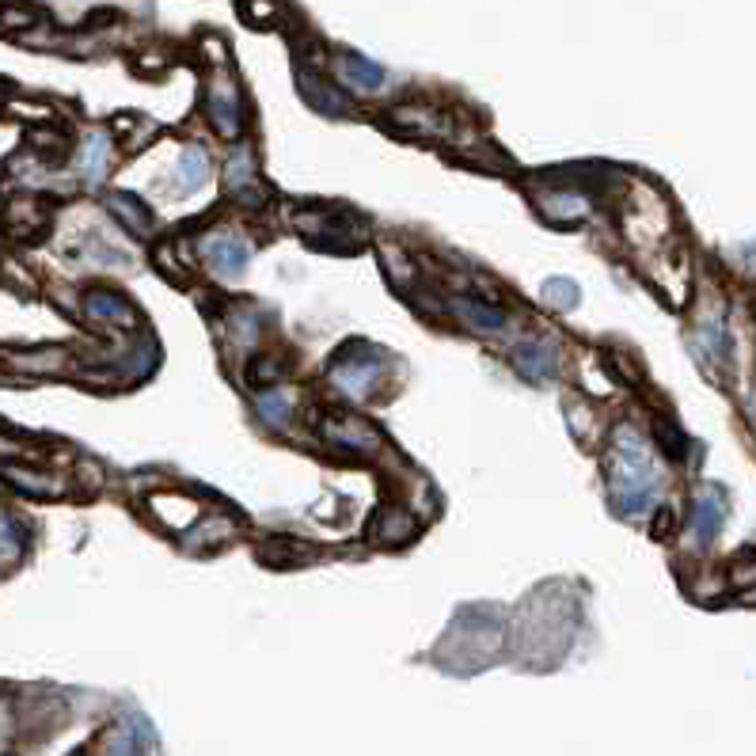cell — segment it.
Here are the masks:
<instances>
[{
  "label": "cell",
  "mask_w": 756,
  "mask_h": 756,
  "mask_svg": "<svg viewBox=\"0 0 756 756\" xmlns=\"http://www.w3.org/2000/svg\"><path fill=\"white\" fill-rule=\"evenodd\" d=\"M654 464L646 456V445L631 430L616 434V449H612V468H608V487H612V502L620 513H643L654 498Z\"/></svg>",
  "instance_id": "6da1fadb"
},
{
  "label": "cell",
  "mask_w": 756,
  "mask_h": 756,
  "mask_svg": "<svg viewBox=\"0 0 756 756\" xmlns=\"http://www.w3.org/2000/svg\"><path fill=\"white\" fill-rule=\"evenodd\" d=\"M380 373H384V361H380L377 350L354 354V346H346V350L339 354V361H335V369H331V380L339 384L346 396L361 399L377 388Z\"/></svg>",
  "instance_id": "7a4b0ae2"
},
{
  "label": "cell",
  "mask_w": 756,
  "mask_h": 756,
  "mask_svg": "<svg viewBox=\"0 0 756 756\" xmlns=\"http://www.w3.org/2000/svg\"><path fill=\"white\" fill-rule=\"evenodd\" d=\"M510 361L525 380H551L555 369H559V354H555V346H548V342H525V346L513 350Z\"/></svg>",
  "instance_id": "3957f363"
},
{
  "label": "cell",
  "mask_w": 756,
  "mask_h": 756,
  "mask_svg": "<svg viewBox=\"0 0 756 756\" xmlns=\"http://www.w3.org/2000/svg\"><path fill=\"white\" fill-rule=\"evenodd\" d=\"M722 521H726V498H722L719 487H707V491L696 498V510H692V532L700 544H711L719 536Z\"/></svg>",
  "instance_id": "277c9868"
},
{
  "label": "cell",
  "mask_w": 756,
  "mask_h": 756,
  "mask_svg": "<svg viewBox=\"0 0 756 756\" xmlns=\"http://www.w3.org/2000/svg\"><path fill=\"white\" fill-rule=\"evenodd\" d=\"M206 111H209V122L217 126V133H225V137L240 133V99H236V88H232V84L209 88Z\"/></svg>",
  "instance_id": "5b68a950"
},
{
  "label": "cell",
  "mask_w": 756,
  "mask_h": 756,
  "mask_svg": "<svg viewBox=\"0 0 756 756\" xmlns=\"http://www.w3.org/2000/svg\"><path fill=\"white\" fill-rule=\"evenodd\" d=\"M206 259L213 263V270H221V274H228V278H236V274H244V270H247L251 251H247L244 240L217 236V240H209V244H206Z\"/></svg>",
  "instance_id": "8992f818"
},
{
  "label": "cell",
  "mask_w": 756,
  "mask_h": 756,
  "mask_svg": "<svg viewBox=\"0 0 756 756\" xmlns=\"http://www.w3.org/2000/svg\"><path fill=\"white\" fill-rule=\"evenodd\" d=\"M149 506H152V513L164 521V525H171L175 532H183V529H190L194 521H198V506L190 502V498H183V494H152L149 498Z\"/></svg>",
  "instance_id": "52a82bcc"
},
{
  "label": "cell",
  "mask_w": 756,
  "mask_h": 756,
  "mask_svg": "<svg viewBox=\"0 0 756 756\" xmlns=\"http://www.w3.org/2000/svg\"><path fill=\"white\" fill-rule=\"evenodd\" d=\"M453 312L468 323V327L483 331V335H502V331H506V316H502L498 308H491V304L472 301V297H456Z\"/></svg>",
  "instance_id": "ba28073f"
},
{
  "label": "cell",
  "mask_w": 756,
  "mask_h": 756,
  "mask_svg": "<svg viewBox=\"0 0 756 756\" xmlns=\"http://www.w3.org/2000/svg\"><path fill=\"white\" fill-rule=\"evenodd\" d=\"M301 95L312 103V107H320V111H327V114L346 111V95H342L335 84H327L323 76L312 73V69H301Z\"/></svg>",
  "instance_id": "9c48e42d"
},
{
  "label": "cell",
  "mask_w": 756,
  "mask_h": 756,
  "mask_svg": "<svg viewBox=\"0 0 756 756\" xmlns=\"http://www.w3.org/2000/svg\"><path fill=\"white\" fill-rule=\"evenodd\" d=\"M84 308H88V316H95V320H111V323H122V327H133V320H137L133 304L126 301V297H118V293H92V297L84 301Z\"/></svg>",
  "instance_id": "30bf717a"
},
{
  "label": "cell",
  "mask_w": 756,
  "mask_h": 756,
  "mask_svg": "<svg viewBox=\"0 0 756 756\" xmlns=\"http://www.w3.org/2000/svg\"><path fill=\"white\" fill-rule=\"evenodd\" d=\"M0 475H4L12 487H19L23 494H35V498L61 494V483H57V479H50V475H42V472H31V468H19V464H0Z\"/></svg>",
  "instance_id": "8fae6325"
},
{
  "label": "cell",
  "mask_w": 756,
  "mask_h": 756,
  "mask_svg": "<svg viewBox=\"0 0 756 756\" xmlns=\"http://www.w3.org/2000/svg\"><path fill=\"white\" fill-rule=\"evenodd\" d=\"M225 179H228V187H232V194H240V198H247V190L255 187V156H251L247 145H240V149L228 156Z\"/></svg>",
  "instance_id": "7c38bea8"
},
{
  "label": "cell",
  "mask_w": 756,
  "mask_h": 756,
  "mask_svg": "<svg viewBox=\"0 0 756 756\" xmlns=\"http://www.w3.org/2000/svg\"><path fill=\"white\" fill-rule=\"evenodd\" d=\"M342 73H346V80H350L358 92H377L380 84H384V69L373 65V61H365L361 54L342 57Z\"/></svg>",
  "instance_id": "4fadbf2b"
},
{
  "label": "cell",
  "mask_w": 756,
  "mask_h": 756,
  "mask_svg": "<svg viewBox=\"0 0 756 756\" xmlns=\"http://www.w3.org/2000/svg\"><path fill=\"white\" fill-rule=\"evenodd\" d=\"M206 175H209V156L202 149H187L179 156V190H183V194L202 187Z\"/></svg>",
  "instance_id": "5bb4252c"
},
{
  "label": "cell",
  "mask_w": 756,
  "mask_h": 756,
  "mask_svg": "<svg viewBox=\"0 0 756 756\" xmlns=\"http://www.w3.org/2000/svg\"><path fill=\"white\" fill-rule=\"evenodd\" d=\"M107 160H111V141H107L103 133L88 137L84 149H80V171H84L88 179H99V175L107 171Z\"/></svg>",
  "instance_id": "9a60e30c"
},
{
  "label": "cell",
  "mask_w": 756,
  "mask_h": 756,
  "mask_svg": "<svg viewBox=\"0 0 756 756\" xmlns=\"http://www.w3.org/2000/svg\"><path fill=\"white\" fill-rule=\"evenodd\" d=\"M111 209L126 221V225L133 228V232H145V228L152 225V213L149 206H141L137 198H130V194H114L111 198Z\"/></svg>",
  "instance_id": "2e32d148"
},
{
  "label": "cell",
  "mask_w": 756,
  "mask_h": 756,
  "mask_svg": "<svg viewBox=\"0 0 756 756\" xmlns=\"http://www.w3.org/2000/svg\"><path fill=\"white\" fill-rule=\"evenodd\" d=\"M282 373H285V365L278 358H255L251 365H247V380L255 384V388H270V384H278L282 380Z\"/></svg>",
  "instance_id": "e0dca14e"
},
{
  "label": "cell",
  "mask_w": 756,
  "mask_h": 756,
  "mask_svg": "<svg viewBox=\"0 0 756 756\" xmlns=\"http://www.w3.org/2000/svg\"><path fill=\"white\" fill-rule=\"evenodd\" d=\"M38 23V12L27 4H4L0 8V31H27Z\"/></svg>",
  "instance_id": "ac0fdd59"
},
{
  "label": "cell",
  "mask_w": 756,
  "mask_h": 756,
  "mask_svg": "<svg viewBox=\"0 0 756 756\" xmlns=\"http://www.w3.org/2000/svg\"><path fill=\"white\" fill-rule=\"evenodd\" d=\"M259 415H263L274 430H282L285 422H289V396H285V392H266V396L259 399Z\"/></svg>",
  "instance_id": "d6986e66"
},
{
  "label": "cell",
  "mask_w": 756,
  "mask_h": 756,
  "mask_svg": "<svg viewBox=\"0 0 756 756\" xmlns=\"http://www.w3.org/2000/svg\"><path fill=\"white\" fill-rule=\"evenodd\" d=\"M544 297H548L555 308H574V304H578V285L563 282V278H551V282H544Z\"/></svg>",
  "instance_id": "ffe728a7"
},
{
  "label": "cell",
  "mask_w": 756,
  "mask_h": 756,
  "mask_svg": "<svg viewBox=\"0 0 756 756\" xmlns=\"http://www.w3.org/2000/svg\"><path fill=\"white\" fill-rule=\"evenodd\" d=\"M312 551L308 548H301V544H270V548H259V559H270V563H297V559H308Z\"/></svg>",
  "instance_id": "44dd1931"
},
{
  "label": "cell",
  "mask_w": 756,
  "mask_h": 756,
  "mask_svg": "<svg viewBox=\"0 0 756 756\" xmlns=\"http://www.w3.org/2000/svg\"><path fill=\"white\" fill-rule=\"evenodd\" d=\"M658 441H662V449L673 456V460H681V456L688 453V449H684V445H688V437H684L673 422H662V426H658Z\"/></svg>",
  "instance_id": "7402d4cb"
},
{
  "label": "cell",
  "mask_w": 756,
  "mask_h": 756,
  "mask_svg": "<svg viewBox=\"0 0 756 756\" xmlns=\"http://www.w3.org/2000/svg\"><path fill=\"white\" fill-rule=\"evenodd\" d=\"M240 12H244L247 23H274V16H278L274 0H240Z\"/></svg>",
  "instance_id": "603a6c76"
},
{
  "label": "cell",
  "mask_w": 756,
  "mask_h": 756,
  "mask_svg": "<svg viewBox=\"0 0 756 756\" xmlns=\"http://www.w3.org/2000/svg\"><path fill=\"white\" fill-rule=\"evenodd\" d=\"M12 365H16V369H27V373H46V369H57V365H61V350H50L46 358H23V354H19V358H12Z\"/></svg>",
  "instance_id": "cb8c5ba5"
},
{
  "label": "cell",
  "mask_w": 756,
  "mask_h": 756,
  "mask_svg": "<svg viewBox=\"0 0 756 756\" xmlns=\"http://www.w3.org/2000/svg\"><path fill=\"white\" fill-rule=\"evenodd\" d=\"M198 536H202V540H194V548H198V544H202V548H209V544H221V540H228V536H232V525H228L225 517H217V521H213V525H206V529L198 532Z\"/></svg>",
  "instance_id": "d4e9b609"
},
{
  "label": "cell",
  "mask_w": 756,
  "mask_h": 756,
  "mask_svg": "<svg viewBox=\"0 0 756 756\" xmlns=\"http://www.w3.org/2000/svg\"><path fill=\"white\" fill-rule=\"evenodd\" d=\"M31 145H35L38 152H65V137L54 130H31Z\"/></svg>",
  "instance_id": "484cf974"
},
{
  "label": "cell",
  "mask_w": 756,
  "mask_h": 756,
  "mask_svg": "<svg viewBox=\"0 0 756 756\" xmlns=\"http://www.w3.org/2000/svg\"><path fill=\"white\" fill-rule=\"evenodd\" d=\"M665 532H673V510H662L654 521V536H665Z\"/></svg>",
  "instance_id": "4316f807"
},
{
  "label": "cell",
  "mask_w": 756,
  "mask_h": 756,
  "mask_svg": "<svg viewBox=\"0 0 756 756\" xmlns=\"http://www.w3.org/2000/svg\"><path fill=\"white\" fill-rule=\"evenodd\" d=\"M8 95H12V84H4V80H0V99H8Z\"/></svg>",
  "instance_id": "83f0119b"
}]
</instances>
